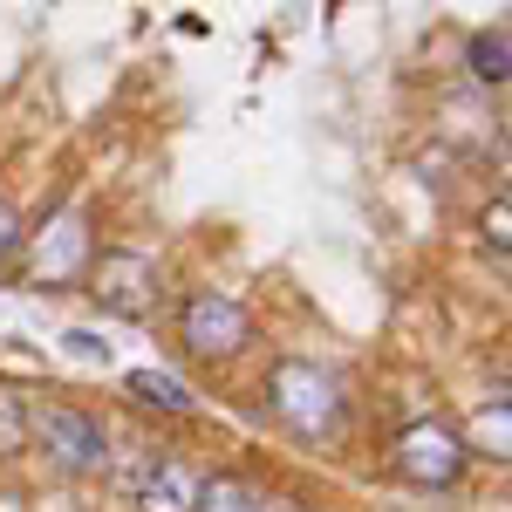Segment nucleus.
I'll return each mask as SVG.
<instances>
[{
  "label": "nucleus",
  "instance_id": "nucleus-10",
  "mask_svg": "<svg viewBox=\"0 0 512 512\" xmlns=\"http://www.w3.org/2000/svg\"><path fill=\"white\" fill-rule=\"evenodd\" d=\"M472 437H478V451H485L492 465H506V458H512V403H506V396H492V403H478V410H472Z\"/></svg>",
  "mask_w": 512,
  "mask_h": 512
},
{
  "label": "nucleus",
  "instance_id": "nucleus-2",
  "mask_svg": "<svg viewBox=\"0 0 512 512\" xmlns=\"http://www.w3.org/2000/svg\"><path fill=\"white\" fill-rule=\"evenodd\" d=\"M28 444H41L55 472H76V478L110 465V431L76 403H28Z\"/></svg>",
  "mask_w": 512,
  "mask_h": 512
},
{
  "label": "nucleus",
  "instance_id": "nucleus-15",
  "mask_svg": "<svg viewBox=\"0 0 512 512\" xmlns=\"http://www.w3.org/2000/svg\"><path fill=\"white\" fill-rule=\"evenodd\" d=\"M14 253H21V212H14V205L0 198V267H7Z\"/></svg>",
  "mask_w": 512,
  "mask_h": 512
},
{
  "label": "nucleus",
  "instance_id": "nucleus-7",
  "mask_svg": "<svg viewBox=\"0 0 512 512\" xmlns=\"http://www.w3.org/2000/svg\"><path fill=\"white\" fill-rule=\"evenodd\" d=\"M137 512H198V472L185 458H158L137 485Z\"/></svg>",
  "mask_w": 512,
  "mask_h": 512
},
{
  "label": "nucleus",
  "instance_id": "nucleus-8",
  "mask_svg": "<svg viewBox=\"0 0 512 512\" xmlns=\"http://www.w3.org/2000/svg\"><path fill=\"white\" fill-rule=\"evenodd\" d=\"M198 512H287L280 499H267L253 478H198Z\"/></svg>",
  "mask_w": 512,
  "mask_h": 512
},
{
  "label": "nucleus",
  "instance_id": "nucleus-9",
  "mask_svg": "<svg viewBox=\"0 0 512 512\" xmlns=\"http://www.w3.org/2000/svg\"><path fill=\"white\" fill-rule=\"evenodd\" d=\"M123 390L137 396L144 410H164V417H192V403H198V396L185 390L178 376H164V369H130V376H123Z\"/></svg>",
  "mask_w": 512,
  "mask_h": 512
},
{
  "label": "nucleus",
  "instance_id": "nucleus-12",
  "mask_svg": "<svg viewBox=\"0 0 512 512\" xmlns=\"http://www.w3.org/2000/svg\"><path fill=\"white\" fill-rule=\"evenodd\" d=\"M472 76L492 82V89L506 82V28H485V35L472 41Z\"/></svg>",
  "mask_w": 512,
  "mask_h": 512
},
{
  "label": "nucleus",
  "instance_id": "nucleus-4",
  "mask_svg": "<svg viewBox=\"0 0 512 512\" xmlns=\"http://www.w3.org/2000/svg\"><path fill=\"white\" fill-rule=\"evenodd\" d=\"M178 342L198 362H233L253 342V321H246V308H239L233 294L198 287V294H185V308H178Z\"/></svg>",
  "mask_w": 512,
  "mask_h": 512
},
{
  "label": "nucleus",
  "instance_id": "nucleus-6",
  "mask_svg": "<svg viewBox=\"0 0 512 512\" xmlns=\"http://www.w3.org/2000/svg\"><path fill=\"white\" fill-rule=\"evenodd\" d=\"M465 437L444 431V424H410V431L396 437V472L410 478V485H424V492H444V485H458L465 472Z\"/></svg>",
  "mask_w": 512,
  "mask_h": 512
},
{
  "label": "nucleus",
  "instance_id": "nucleus-13",
  "mask_svg": "<svg viewBox=\"0 0 512 512\" xmlns=\"http://www.w3.org/2000/svg\"><path fill=\"white\" fill-rule=\"evenodd\" d=\"M478 226H485V239H492V253H499V260H506V246H512V205L506 198H492V212H485V219H478Z\"/></svg>",
  "mask_w": 512,
  "mask_h": 512
},
{
  "label": "nucleus",
  "instance_id": "nucleus-5",
  "mask_svg": "<svg viewBox=\"0 0 512 512\" xmlns=\"http://www.w3.org/2000/svg\"><path fill=\"white\" fill-rule=\"evenodd\" d=\"M89 294L123 321H144L158 308V260L137 246H110L103 260H89Z\"/></svg>",
  "mask_w": 512,
  "mask_h": 512
},
{
  "label": "nucleus",
  "instance_id": "nucleus-3",
  "mask_svg": "<svg viewBox=\"0 0 512 512\" xmlns=\"http://www.w3.org/2000/svg\"><path fill=\"white\" fill-rule=\"evenodd\" d=\"M28 246V287H69V280L89 274V260H96V246H89V219H82V205H62V212H48L35 233H21Z\"/></svg>",
  "mask_w": 512,
  "mask_h": 512
},
{
  "label": "nucleus",
  "instance_id": "nucleus-14",
  "mask_svg": "<svg viewBox=\"0 0 512 512\" xmlns=\"http://www.w3.org/2000/svg\"><path fill=\"white\" fill-rule=\"evenodd\" d=\"M62 349L82 355V362H110V342H96L89 328H69V335H62Z\"/></svg>",
  "mask_w": 512,
  "mask_h": 512
},
{
  "label": "nucleus",
  "instance_id": "nucleus-1",
  "mask_svg": "<svg viewBox=\"0 0 512 512\" xmlns=\"http://www.w3.org/2000/svg\"><path fill=\"white\" fill-rule=\"evenodd\" d=\"M267 410L294 437H335L342 431V390L321 362H301V355H280L267 369Z\"/></svg>",
  "mask_w": 512,
  "mask_h": 512
},
{
  "label": "nucleus",
  "instance_id": "nucleus-11",
  "mask_svg": "<svg viewBox=\"0 0 512 512\" xmlns=\"http://www.w3.org/2000/svg\"><path fill=\"white\" fill-rule=\"evenodd\" d=\"M28 451V396L0 390V458H21Z\"/></svg>",
  "mask_w": 512,
  "mask_h": 512
}]
</instances>
